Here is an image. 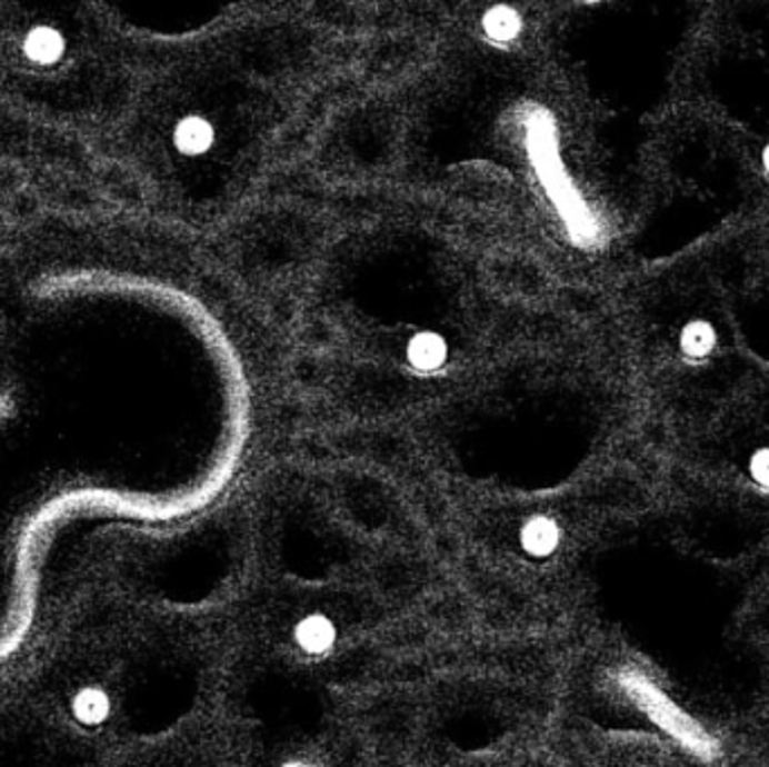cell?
Segmentation results:
<instances>
[{
  "instance_id": "6da1fadb",
  "label": "cell",
  "mask_w": 769,
  "mask_h": 767,
  "mask_svg": "<svg viewBox=\"0 0 769 767\" xmlns=\"http://www.w3.org/2000/svg\"><path fill=\"white\" fill-rule=\"evenodd\" d=\"M623 685L628 694L637 700V705L670 736H676L685 747L691 751L709 758L713 754V740L676 705H672L659 689H655L648 680L641 676L630 674L623 678Z\"/></svg>"
},
{
  "instance_id": "7a4b0ae2",
  "label": "cell",
  "mask_w": 769,
  "mask_h": 767,
  "mask_svg": "<svg viewBox=\"0 0 769 767\" xmlns=\"http://www.w3.org/2000/svg\"><path fill=\"white\" fill-rule=\"evenodd\" d=\"M718 329L707 318H691L682 325L678 333V349L685 360L700 362L716 353L718 349Z\"/></svg>"
},
{
  "instance_id": "3957f363",
  "label": "cell",
  "mask_w": 769,
  "mask_h": 767,
  "mask_svg": "<svg viewBox=\"0 0 769 767\" xmlns=\"http://www.w3.org/2000/svg\"><path fill=\"white\" fill-rule=\"evenodd\" d=\"M296 641L309 655H322L336 641V626L324 615H309L296 626Z\"/></svg>"
},
{
  "instance_id": "277c9868",
  "label": "cell",
  "mask_w": 769,
  "mask_h": 767,
  "mask_svg": "<svg viewBox=\"0 0 769 767\" xmlns=\"http://www.w3.org/2000/svg\"><path fill=\"white\" fill-rule=\"evenodd\" d=\"M560 542V529L553 520L549 518H531L522 531H520V545L529 556L536 558H545L549 556Z\"/></svg>"
},
{
  "instance_id": "5b68a950",
  "label": "cell",
  "mask_w": 769,
  "mask_h": 767,
  "mask_svg": "<svg viewBox=\"0 0 769 767\" xmlns=\"http://www.w3.org/2000/svg\"><path fill=\"white\" fill-rule=\"evenodd\" d=\"M23 50L37 63H54L63 57L66 39L57 30L48 26H39L26 37Z\"/></svg>"
},
{
  "instance_id": "8992f818",
  "label": "cell",
  "mask_w": 769,
  "mask_h": 767,
  "mask_svg": "<svg viewBox=\"0 0 769 767\" xmlns=\"http://www.w3.org/2000/svg\"><path fill=\"white\" fill-rule=\"evenodd\" d=\"M212 127L201 118H187L176 127L173 142L182 153H203L212 145Z\"/></svg>"
},
{
  "instance_id": "52a82bcc",
  "label": "cell",
  "mask_w": 769,
  "mask_h": 767,
  "mask_svg": "<svg viewBox=\"0 0 769 767\" xmlns=\"http://www.w3.org/2000/svg\"><path fill=\"white\" fill-rule=\"evenodd\" d=\"M72 709H74V716L86 725L102 723L109 716V698L102 691L86 689L74 698Z\"/></svg>"
},
{
  "instance_id": "ba28073f",
  "label": "cell",
  "mask_w": 769,
  "mask_h": 767,
  "mask_svg": "<svg viewBox=\"0 0 769 767\" xmlns=\"http://www.w3.org/2000/svg\"><path fill=\"white\" fill-rule=\"evenodd\" d=\"M410 356L421 367H437L441 362V358H443V347H441V342L437 338L423 336V338H419L410 347Z\"/></svg>"
},
{
  "instance_id": "9c48e42d",
  "label": "cell",
  "mask_w": 769,
  "mask_h": 767,
  "mask_svg": "<svg viewBox=\"0 0 769 767\" xmlns=\"http://www.w3.org/2000/svg\"><path fill=\"white\" fill-rule=\"evenodd\" d=\"M749 475L758 487L769 489V446L753 450L749 457Z\"/></svg>"
},
{
  "instance_id": "30bf717a",
  "label": "cell",
  "mask_w": 769,
  "mask_h": 767,
  "mask_svg": "<svg viewBox=\"0 0 769 767\" xmlns=\"http://www.w3.org/2000/svg\"><path fill=\"white\" fill-rule=\"evenodd\" d=\"M760 167H762V173L769 178V142H765L760 149Z\"/></svg>"
},
{
  "instance_id": "8fae6325",
  "label": "cell",
  "mask_w": 769,
  "mask_h": 767,
  "mask_svg": "<svg viewBox=\"0 0 769 767\" xmlns=\"http://www.w3.org/2000/svg\"><path fill=\"white\" fill-rule=\"evenodd\" d=\"M281 767H309V765H302V763H286Z\"/></svg>"
}]
</instances>
